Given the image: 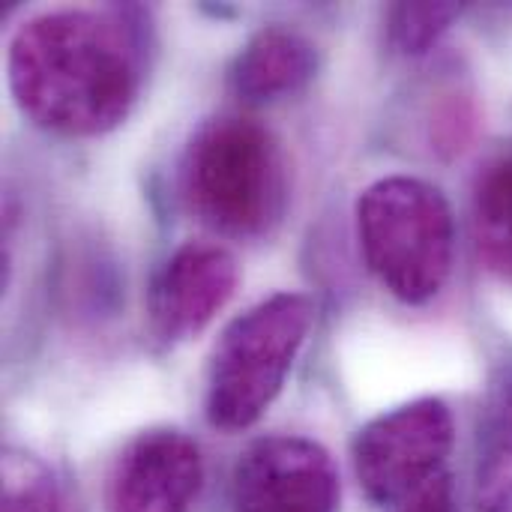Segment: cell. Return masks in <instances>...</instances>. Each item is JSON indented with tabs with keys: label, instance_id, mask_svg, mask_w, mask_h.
<instances>
[{
	"label": "cell",
	"instance_id": "6da1fadb",
	"mask_svg": "<svg viewBox=\"0 0 512 512\" xmlns=\"http://www.w3.org/2000/svg\"><path fill=\"white\" fill-rule=\"evenodd\" d=\"M6 72L30 123L87 138L129 117L141 87V48L123 12H45L12 36Z\"/></svg>",
	"mask_w": 512,
	"mask_h": 512
},
{
	"label": "cell",
	"instance_id": "7a4b0ae2",
	"mask_svg": "<svg viewBox=\"0 0 512 512\" xmlns=\"http://www.w3.org/2000/svg\"><path fill=\"white\" fill-rule=\"evenodd\" d=\"M180 195L204 228L234 240L264 237L291 198L285 150L249 117L207 120L186 144Z\"/></svg>",
	"mask_w": 512,
	"mask_h": 512
},
{
	"label": "cell",
	"instance_id": "3957f363",
	"mask_svg": "<svg viewBox=\"0 0 512 512\" xmlns=\"http://www.w3.org/2000/svg\"><path fill=\"white\" fill-rule=\"evenodd\" d=\"M357 231L369 270L402 303L423 306L453 270L456 225L444 192L417 177H384L357 201Z\"/></svg>",
	"mask_w": 512,
	"mask_h": 512
},
{
	"label": "cell",
	"instance_id": "277c9868",
	"mask_svg": "<svg viewBox=\"0 0 512 512\" xmlns=\"http://www.w3.org/2000/svg\"><path fill=\"white\" fill-rule=\"evenodd\" d=\"M306 294H273L234 318L219 336L207 372V420L222 432L249 429L264 417L312 330Z\"/></svg>",
	"mask_w": 512,
	"mask_h": 512
},
{
	"label": "cell",
	"instance_id": "5b68a950",
	"mask_svg": "<svg viewBox=\"0 0 512 512\" xmlns=\"http://www.w3.org/2000/svg\"><path fill=\"white\" fill-rule=\"evenodd\" d=\"M453 447V414L441 399H417L366 423L354 438V471L375 504H402L441 477Z\"/></svg>",
	"mask_w": 512,
	"mask_h": 512
},
{
	"label": "cell",
	"instance_id": "8992f818",
	"mask_svg": "<svg viewBox=\"0 0 512 512\" xmlns=\"http://www.w3.org/2000/svg\"><path fill=\"white\" fill-rule=\"evenodd\" d=\"M231 495L237 512H336L339 474L321 444L273 435L240 456Z\"/></svg>",
	"mask_w": 512,
	"mask_h": 512
},
{
	"label": "cell",
	"instance_id": "52a82bcc",
	"mask_svg": "<svg viewBox=\"0 0 512 512\" xmlns=\"http://www.w3.org/2000/svg\"><path fill=\"white\" fill-rule=\"evenodd\" d=\"M237 279L240 267L228 249L207 243L180 246L147 288L150 333L165 345L195 339L234 297Z\"/></svg>",
	"mask_w": 512,
	"mask_h": 512
},
{
	"label": "cell",
	"instance_id": "ba28073f",
	"mask_svg": "<svg viewBox=\"0 0 512 512\" xmlns=\"http://www.w3.org/2000/svg\"><path fill=\"white\" fill-rule=\"evenodd\" d=\"M204 483L198 447L180 432H144L114 462L108 512H189Z\"/></svg>",
	"mask_w": 512,
	"mask_h": 512
},
{
	"label": "cell",
	"instance_id": "9c48e42d",
	"mask_svg": "<svg viewBox=\"0 0 512 512\" xmlns=\"http://www.w3.org/2000/svg\"><path fill=\"white\" fill-rule=\"evenodd\" d=\"M318 72V48L297 30L264 27L237 54L231 87L240 99L273 102L303 90Z\"/></svg>",
	"mask_w": 512,
	"mask_h": 512
},
{
	"label": "cell",
	"instance_id": "30bf717a",
	"mask_svg": "<svg viewBox=\"0 0 512 512\" xmlns=\"http://www.w3.org/2000/svg\"><path fill=\"white\" fill-rule=\"evenodd\" d=\"M474 504L480 512L512 510V369L492 378L474 447Z\"/></svg>",
	"mask_w": 512,
	"mask_h": 512
},
{
	"label": "cell",
	"instance_id": "8fae6325",
	"mask_svg": "<svg viewBox=\"0 0 512 512\" xmlns=\"http://www.w3.org/2000/svg\"><path fill=\"white\" fill-rule=\"evenodd\" d=\"M474 234L486 264L512 279V153L492 162L477 180Z\"/></svg>",
	"mask_w": 512,
	"mask_h": 512
},
{
	"label": "cell",
	"instance_id": "7c38bea8",
	"mask_svg": "<svg viewBox=\"0 0 512 512\" xmlns=\"http://www.w3.org/2000/svg\"><path fill=\"white\" fill-rule=\"evenodd\" d=\"M0 512H60V498L51 471L21 450L3 453V510Z\"/></svg>",
	"mask_w": 512,
	"mask_h": 512
},
{
	"label": "cell",
	"instance_id": "4fadbf2b",
	"mask_svg": "<svg viewBox=\"0 0 512 512\" xmlns=\"http://www.w3.org/2000/svg\"><path fill=\"white\" fill-rule=\"evenodd\" d=\"M456 3H399L390 12V42L402 54L429 51L444 30L459 18Z\"/></svg>",
	"mask_w": 512,
	"mask_h": 512
},
{
	"label": "cell",
	"instance_id": "5bb4252c",
	"mask_svg": "<svg viewBox=\"0 0 512 512\" xmlns=\"http://www.w3.org/2000/svg\"><path fill=\"white\" fill-rule=\"evenodd\" d=\"M399 512H456L450 480L447 477H435L417 495H411L408 501H402V510Z\"/></svg>",
	"mask_w": 512,
	"mask_h": 512
},
{
	"label": "cell",
	"instance_id": "9a60e30c",
	"mask_svg": "<svg viewBox=\"0 0 512 512\" xmlns=\"http://www.w3.org/2000/svg\"><path fill=\"white\" fill-rule=\"evenodd\" d=\"M510 512H512V510H510Z\"/></svg>",
	"mask_w": 512,
	"mask_h": 512
}]
</instances>
